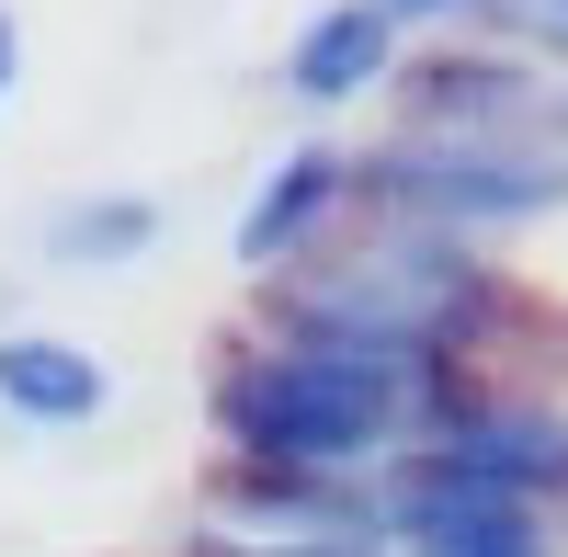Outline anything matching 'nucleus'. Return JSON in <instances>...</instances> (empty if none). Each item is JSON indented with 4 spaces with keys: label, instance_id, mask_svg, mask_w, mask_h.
<instances>
[{
    "label": "nucleus",
    "instance_id": "obj_2",
    "mask_svg": "<svg viewBox=\"0 0 568 557\" xmlns=\"http://www.w3.org/2000/svg\"><path fill=\"white\" fill-rule=\"evenodd\" d=\"M500 318V273L478 240L444 227H375L318 273H273V331L284 342H353V353H409V364H455Z\"/></svg>",
    "mask_w": 568,
    "mask_h": 557
},
{
    "label": "nucleus",
    "instance_id": "obj_14",
    "mask_svg": "<svg viewBox=\"0 0 568 557\" xmlns=\"http://www.w3.org/2000/svg\"><path fill=\"white\" fill-rule=\"evenodd\" d=\"M489 12H511V23H535V34L568 45V0H489Z\"/></svg>",
    "mask_w": 568,
    "mask_h": 557
},
{
    "label": "nucleus",
    "instance_id": "obj_8",
    "mask_svg": "<svg viewBox=\"0 0 568 557\" xmlns=\"http://www.w3.org/2000/svg\"><path fill=\"white\" fill-rule=\"evenodd\" d=\"M342 205H353V160L307 136V149H284V160L262 171V194L240 205V240H227V251H240L262 285H273V273H296V251H307Z\"/></svg>",
    "mask_w": 568,
    "mask_h": 557
},
{
    "label": "nucleus",
    "instance_id": "obj_6",
    "mask_svg": "<svg viewBox=\"0 0 568 557\" xmlns=\"http://www.w3.org/2000/svg\"><path fill=\"white\" fill-rule=\"evenodd\" d=\"M216 535L262 546H329V535H387L375 478H318V467H216Z\"/></svg>",
    "mask_w": 568,
    "mask_h": 557
},
{
    "label": "nucleus",
    "instance_id": "obj_3",
    "mask_svg": "<svg viewBox=\"0 0 568 557\" xmlns=\"http://www.w3.org/2000/svg\"><path fill=\"white\" fill-rule=\"evenodd\" d=\"M353 205H375L387 227L478 240V227L568 205V160L557 149H489V136H398V149L353 160Z\"/></svg>",
    "mask_w": 568,
    "mask_h": 557
},
{
    "label": "nucleus",
    "instance_id": "obj_15",
    "mask_svg": "<svg viewBox=\"0 0 568 557\" xmlns=\"http://www.w3.org/2000/svg\"><path fill=\"white\" fill-rule=\"evenodd\" d=\"M12 80H23V34H12V12H0V103H12Z\"/></svg>",
    "mask_w": 568,
    "mask_h": 557
},
{
    "label": "nucleus",
    "instance_id": "obj_1",
    "mask_svg": "<svg viewBox=\"0 0 568 557\" xmlns=\"http://www.w3.org/2000/svg\"><path fill=\"white\" fill-rule=\"evenodd\" d=\"M466 409L455 364L409 353H353V342H262L216 376V433L240 467H318V478H375L387 455Z\"/></svg>",
    "mask_w": 568,
    "mask_h": 557
},
{
    "label": "nucleus",
    "instance_id": "obj_12",
    "mask_svg": "<svg viewBox=\"0 0 568 557\" xmlns=\"http://www.w3.org/2000/svg\"><path fill=\"white\" fill-rule=\"evenodd\" d=\"M182 557H398L387 535H329V546H262V535H205V546H182Z\"/></svg>",
    "mask_w": 568,
    "mask_h": 557
},
{
    "label": "nucleus",
    "instance_id": "obj_4",
    "mask_svg": "<svg viewBox=\"0 0 568 557\" xmlns=\"http://www.w3.org/2000/svg\"><path fill=\"white\" fill-rule=\"evenodd\" d=\"M387 467L433 478V489H478V500H524V513H546V500H568V409L466 398V409H444L409 455H387Z\"/></svg>",
    "mask_w": 568,
    "mask_h": 557
},
{
    "label": "nucleus",
    "instance_id": "obj_13",
    "mask_svg": "<svg viewBox=\"0 0 568 557\" xmlns=\"http://www.w3.org/2000/svg\"><path fill=\"white\" fill-rule=\"evenodd\" d=\"M387 23H466V12H489V0H375Z\"/></svg>",
    "mask_w": 568,
    "mask_h": 557
},
{
    "label": "nucleus",
    "instance_id": "obj_7",
    "mask_svg": "<svg viewBox=\"0 0 568 557\" xmlns=\"http://www.w3.org/2000/svg\"><path fill=\"white\" fill-rule=\"evenodd\" d=\"M375 500H387V546L398 557H546V513H524V500L433 489L409 467H375Z\"/></svg>",
    "mask_w": 568,
    "mask_h": 557
},
{
    "label": "nucleus",
    "instance_id": "obj_11",
    "mask_svg": "<svg viewBox=\"0 0 568 557\" xmlns=\"http://www.w3.org/2000/svg\"><path fill=\"white\" fill-rule=\"evenodd\" d=\"M149 240H160L149 194H69L45 216V262H69V273H125V262H149Z\"/></svg>",
    "mask_w": 568,
    "mask_h": 557
},
{
    "label": "nucleus",
    "instance_id": "obj_9",
    "mask_svg": "<svg viewBox=\"0 0 568 557\" xmlns=\"http://www.w3.org/2000/svg\"><path fill=\"white\" fill-rule=\"evenodd\" d=\"M0 409L34 433H80L114 409V364L91 342H58V331H12L0 342Z\"/></svg>",
    "mask_w": 568,
    "mask_h": 557
},
{
    "label": "nucleus",
    "instance_id": "obj_10",
    "mask_svg": "<svg viewBox=\"0 0 568 557\" xmlns=\"http://www.w3.org/2000/svg\"><path fill=\"white\" fill-rule=\"evenodd\" d=\"M375 80H398V23L375 0H329L307 12V34L284 45V91L296 103H364Z\"/></svg>",
    "mask_w": 568,
    "mask_h": 557
},
{
    "label": "nucleus",
    "instance_id": "obj_5",
    "mask_svg": "<svg viewBox=\"0 0 568 557\" xmlns=\"http://www.w3.org/2000/svg\"><path fill=\"white\" fill-rule=\"evenodd\" d=\"M409 114H420V136H489V149H557L568 160V80H546L524 58L409 69Z\"/></svg>",
    "mask_w": 568,
    "mask_h": 557
}]
</instances>
